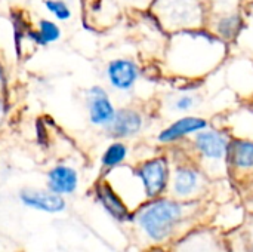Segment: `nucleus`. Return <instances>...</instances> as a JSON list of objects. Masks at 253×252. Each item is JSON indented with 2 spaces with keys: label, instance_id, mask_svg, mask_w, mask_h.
I'll use <instances>...</instances> for the list:
<instances>
[{
  "label": "nucleus",
  "instance_id": "1",
  "mask_svg": "<svg viewBox=\"0 0 253 252\" xmlns=\"http://www.w3.org/2000/svg\"><path fill=\"white\" fill-rule=\"evenodd\" d=\"M225 48L227 43L206 28L175 33L169 45L168 62L176 74L199 77L222 61Z\"/></svg>",
  "mask_w": 253,
  "mask_h": 252
},
{
  "label": "nucleus",
  "instance_id": "2",
  "mask_svg": "<svg viewBox=\"0 0 253 252\" xmlns=\"http://www.w3.org/2000/svg\"><path fill=\"white\" fill-rule=\"evenodd\" d=\"M188 206L190 202L162 196L147 201L133 214V218L151 241L163 242L184 220Z\"/></svg>",
  "mask_w": 253,
  "mask_h": 252
},
{
  "label": "nucleus",
  "instance_id": "3",
  "mask_svg": "<svg viewBox=\"0 0 253 252\" xmlns=\"http://www.w3.org/2000/svg\"><path fill=\"white\" fill-rule=\"evenodd\" d=\"M150 12L170 34L206 27L208 6L203 0H153Z\"/></svg>",
  "mask_w": 253,
  "mask_h": 252
},
{
  "label": "nucleus",
  "instance_id": "4",
  "mask_svg": "<svg viewBox=\"0 0 253 252\" xmlns=\"http://www.w3.org/2000/svg\"><path fill=\"white\" fill-rule=\"evenodd\" d=\"M205 28L225 43L233 42L243 28L242 0H211Z\"/></svg>",
  "mask_w": 253,
  "mask_h": 252
},
{
  "label": "nucleus",
  "instance_id": "5",
  "mask_svg": "<svg viewBox=\"0 0 253 252\" xmlns=\"http://www.w3.org/2000/svg\"><path fill=\"white\" fill-rule=\"evenodd\" d=\"M231 135L219 128L208 126L206 129L193 135L191 146L205 165V169L227 168V156L231 143Z\"/></svg>",
  "mask_w": 253,
  "mask_h": 252
},
{
  "label": "nucleus",
  "instance_id": "6",
  "mask_svg": "<svg viewBox=\"0 0 253 252\" xmlns=\"http://www.w3.org/2000/svg\"><path fill=\"white\" fill-rule=\"evenodd\" d=\"M147 201L162 198L169 190L170 163L166 156H154L142 160L135 169Z\"/></svg>",
  "mask_w": 253,
  "mask_h": 252
},
{
  "label": "nucleus",
  "instance_id": "7",
  "mask_svg": "<svg viewBox=\"0 0 253 252\" xmlns=\"http://www.w3.org/2000/svg\"><path fill=\"white\" fill-rule=\"evenodd\" d=\"M206 187V177L200 168L191 163L178 165L170 174L169 190L172 198L184 202H191L199 198Z\"/></svg>",
  "mask_w": 253,
  "mask_h": 252
},
{
  "label": "nucleus",
  "instance_id": "8",
  "mask_svg": "<svg viewBox=\"0 0 253 252\" xmlns=\"http://www.w3.org/2000/svg\"><path fill=\"white\" fill-rule=\"evenodd\" d=\"M84 101L90 125L104 129L113 120L117 110L108 91L101 85H93L86 91Z\"/></svg>",
  "mask_w": 253,
  "mask_h": 252
},
{
  "label": "nucleus",
  "instance_id": "9",
  "mask_svg": "<svg viewBox=\"0 0 253 252\" xmlns=\"http://www.w3.org/2000/svg\"><path fill=\"white\" fill-rule=\"evenodd\" d=\"M142 71L136 61L130 58H114L105 67V77L108 85L117 92H130Z\"/></svg>",
  "mask_w": 253,
  "mask_h": 252
},
{
  "label": "nucleus",
  "instance_id": "10",
  "mask_svg": "<svg viewBox=\"0 0 253 252\" xmlns=\"http://www.w3.org/2000/svg\"><path fill=\"white\" fill-rule=\"evenodd\" d=\"M145 126L144 114L133 107L117 108L113 120L104 128L107 135L113 140H129L141 134Z\"/></svg>",
  "mask_w": 253,
  "mask_h": 252
},
{
  "label": "nucleus",
  "instance_id": "11",
  "mask_svg": "<svg viewBox=\"0 0 253 252\" xmlns=\"http://www.w3.org/2000/svg\"><path fill=\"white\" fill-rule=\"evenodd\" d=\"M208 126H211V125H209V120L205 117L193 116V114L181 116L159 132L157 141L160 144L169 146V144L182 141L188 137H193L197 132L206 129Z\"/></svg>",
  "mask_w": 253,
  "mask_h": 252
},
{
  "label": "nucleus",
  "instance_id": "12",
  "mask_svg": "<svg viewBox=\"0 0 253 252\" xmlns=\"http://www.w3.org/2000/svg\"><path fill=\"white\" fill-rule=\"evenodd\" d=\"M227 168L234 175H252L253 174V140L249 138H231Z\"/></svg>",
  "mask_w": 253,
  "mask_h": 252
},
{
  "label": "nucleus",
  "instance_id": "13",
  "mask_svg": "<svg viewBox=\"0 0 253 252\" xmlns=\"http://www.w3.org/2000/svg\"><path fill=\"white\" fill-rule=\"evenodd\" d=\"M95 196L102 208L117 221L125 223L133 220V214H130L127 205L122 199V196L116 192V189L107 181L102 180L95 187Z\"/></svg>",
  "mask_w": 253,
  "mask_h": 252
},
{
  "label": "nucleus",
  "instance_id": "14",
  "mask_svg": "<svg viewBox=\"0 0 253 252\" xmlns=\"http://www.w3.org/2000/svg\"><path fill=\"white\" fill-rule=\"evenodd\" d=\"M21 202L33 209L55 214L65 209V201L61 195H56L53 192L40 190V189H24L19 195Z\"/></svg>",
  "mask_w": 253,
  "mask_h": 252
},
{
  "label": "nucleus",
  "instance_id": "15",
  "mask_svg": "<svg viewBox=\"0 0 253 252\" xmlns=\"http://www.w3.org/2000/svg\"><path fill=\"white\" fill-rule=\"evenodd\" d=\"M47 189L56 195H71L77 190L79 186V174L70 165H55L47 172Z\"/></svg>",
  "mask_w": 253,
  "mask_h": 252
},
{
  "label": "nucleus",
  "instance_id": "16",
  "mask_svg": "<svg viewBox=\"0 0 253 252\" xmlns=\"http://www.w3.org/2000/svg\"><path fill=\"white\" fill-rule=\"evenodd\" d=\"M62 36V30L58 21L50 18H40L36 24V28L31 31V39L40 45L47 46L58 42Z\"/></svg>",
  "mask_w": 253,
  "mask_h": 252
},
{
  "label": "nucleus",
  "instance_id": "17",
  "mask_svg": "<svg viewBox=\"0 0 253 252\" xmlns=\"http://www.w3.org/2000/svg\"><path fill=\"white\" fill-rule=\"evenodd\" d=\"M129 156V147L122 140H114L108 147L104 150L101 156V166L105 171H114L116 168H120L123 162Z\"/></svg>",
  "mask_w": 253,
  "mask_h": 252
},
{
  "label": "nucleus",
  "instance_id": "18",
  "mask_svg": "<svg viewBox=\"0 0 253 252\" xmlns=\"http://www.w3.org/2000/svg\"><path fill=\"white\" fill-rule=\"evenodd\" d=\"M42 4L58 22H67L73 18V9L65 0H43Z\"/></svg>",
  "mask_w": 253,
  "mask_h": 252
},
{
  "label": "nucleus",
  "instance_id": "19",
  "mask_svg": "<svg viewBox=\"0 0 253 252\" xmlns=\"http://www.w3.org/2000/svg\"><path fill=\"white\" fill-rule=\"evenodd\" d=\"M182 245V244H179ZM212 241L205 235H194L191 239L184 241L182 250L184 252H216V248L213 247Z\"/></svg>",
  "mask_w": 253,
  "mask_h": 252
},
{
  "label": "nucleus",
  "instance_id": "20",
  "mask_svg": "<svg viewBox=\"0 0 253 252\" xmlns=\"http://www.w3.org/2000/svg\"><path fill=\"white\" fill-rule=\"evenodd\" d=\"M197 102H199V97L196 94L184 92L176 95V98L172 102V110L178 113H188L197 105Z\"/></svg>",
  "mask_w": 253,
  "mask_h": 252
},
{
  "label": "nucleus",
  "instance_id": "21",
  "mask_svg": "<svg viewBox=\"0 0 253 252\" xmlns=\"http://www.w3.org/2000/svg\"><path fill=\"white\" fill-rule=\"evenodd\" d=\"M6 111H7V102H6V98H4L3 92H0V126H1V123L4 120Z\"/></svg>",
  "mask_w": 253,
  "mask_h": 252
},
{
  "label": "nucleus",
  "instance_id": "22",
  "mask_svg": "<svg viewBox=\"0 0 253 252\" xmlns=\"http://www.w3.org/2000/svg\"><path fill=\"white\" fill-rule=\"evenodd\" d=\"M4 70H3V65H1V61H0V92H3L4 89Z\"/></svg>",
  "mask_w": 253,
  "mask_h": 252
},
{
  "label": "nucleus",
  "instance_id": "23",
  "mask_svg": "<svg viewBox=\"0 0 253 252\" xmlns=\"http://www.w3.org/2000/svg\"><path fill=\"white\" fill-rule=\"evenodd\" d=\"M6 1H15V0H6Z\"/></svg>",
  "mask_w": 253,
  "mask_h": 252
},
{
  "label": "nucleus",
  "instance_id": "24",
  "mask_svg": "<svg viewBox=\"0 0 253 252\" xmlns=\"http://www.w3.org/2000/svg\"><path fill=\"white\" fill-rule=\"evenodd\" d=\"M252 110H253V105H252Z\"/></svg>",
  "mask_w": 253,
  "mask_h": 252
}]
</instances>
